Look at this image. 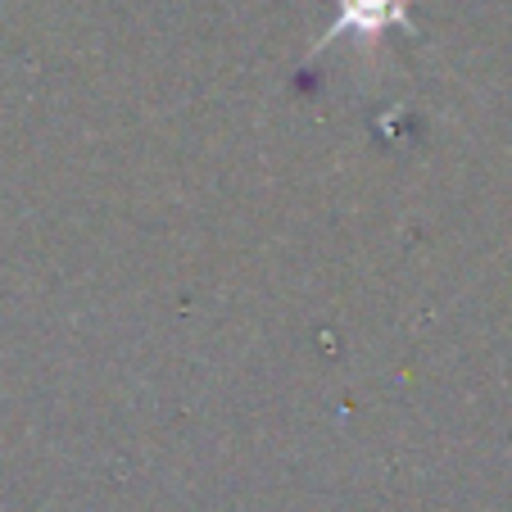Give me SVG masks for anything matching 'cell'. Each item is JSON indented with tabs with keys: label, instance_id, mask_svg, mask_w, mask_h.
<instances>
[{
	"label": "cell",
	"instance_id": "cell-1",
	"mask_svg": "<svg viewBox=\"0 0 512 512\" xmlns=\"http://www.w3.org/2000/svg\"><path fill=\"white\" fill-rule=\"evenodd\" d=\"M408 5H413V0H336V19H331L327 37L318 41V50L349 37V32L372 46V41H381L390 28H404Z\"/></svg>",
	"mask_w": 512,
	"mask_h": 512
}]
</instances>
